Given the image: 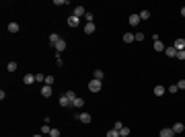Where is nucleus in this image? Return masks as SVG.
Returning <instances> with one entry per match:
<instances>
[{
    "label": "nucleus",
    "mask_w": 185,
    "mask_h": 137,
    "mask_svg": "<svg viewBox=\"0 0 185 137\" xmlns=\"http://www.w3.org/2000/svg\"><path fill=\"white\" fill-rule=\"evenodd\" d=\"M45 84H47V86H54V76H45Z\"/></svg>",
    "instance_id": "32"
},
{
    "label": "nucleus",
    "mask_w": 185,
    "mask_h": 137,
    "mask_svg": "<svg viewBox=\"0 0 185 137\" xmlns=\"http://www.w3.org/2000/svg\"><path fill=\"white\" fill-rule=\"evenodd\" d=\"M50 137H60V129H52V131H50Z\"/></svg>",
    "instance_id": "31"
},
{
    "label": "nucleus",
    "mask_w": 185,
    "mask_h": 137,
    "mask_svg": "<svg viewBox=\"0 0 185 137\" xmlns=\"http://www.w3.org/2000/svg\"><path fill=\"white\" fill-rule=\"evenodd\" d=\"M18 31H21L18 23H10V25H8V33H18Z\"/></svg>",
    "instance_id": "20"
},
{
    "label": "nucleus",
    "mask_w": 185,
    "mask_h": 137,
    "mask_svg": "<svg viewBox=\"0 0 185 137\" xmlns=\"http://www.w3.org/2000/svg\"><path fill=\"white\" fill-rule=\"evenodd\" d=\"M119 137H130V127H124V129L119 131Z\"/></svg>",
    "instance_id": "24"
},
{
    "label": "nucleus",
    "mask_w": 185,
    "mask_h": 137,
    "mask_svg": "<svg viewBox=\"0 0 185 137\" xmlns=\"http://www.w3.org/2000/svg\"><path fill=\"white\" fill-rule=\"evenodd\" d=\"M101 88H103V82H101V80H95V78H92L91 82H89V90H91V92H99Z\"/></svg>",
    "instance_id": "1"
},
{
    "label": "nucleus",
    "mask_w": 185,
    "mask_h": 137,
    "mask_svg": "<svg viewBox=\"0 0 185 137\" xmlns=\"http://www.w3.org/2000/svg\"><path fill=\"white\" fill-rule=\"evenodd\" d=\"M177 86H179V90H185V80H179Z\"/></svg>",
    "instance_id": "36"
},
{
    "label": "nucleus",
    "mask_w": 185,
    "mask_h": 137,
    "mask_svg": "<svg viewBox=\"0 0 185 137\" xmlns=\"http://www.w3.org/2000/svg\"><path fill=\"white\" fill-rule=\"evenodd\" d=\"M54 49H56L58 53H62L64 49H66V41H64V39H60V41H58V43L54 45Z\"/></svg>",
    "instance_id": "7"
},
{
    "label": "nucleus",
    "mask_w": 185,
    "mask_h": 137,
    "mask_svg": "<svg viewBox=\"0 0 185 137\" xmlns=\"http://www.w3.org/2000/svg\"><path fill=\"white\" fill-rule=\"evenodd\" d=\"M181 17L185 18V6H183V8H181Z\"/></svg>",
    "instance_id": "38"
},
{
    "label": "nucleus",
    "mask_w": 185,
    "mask_h": 137,
    "mask_svg": "<svg viewBox=\"0 0 185 137\" xmlns=\"http://www.w3.org/2000/svg\"><path fill=\"white\" fill-rule=\"evenodd\" d=\"M76 117H78V121H80V123H91V113H78V115H76Z\"/></svg>",
    "instance_id": "4"
},
{
    "label": "nucleus",
    "mask_w": 185,
    "mask_h": 137,
    "mask_svg": "<svg viewBox=\"0 0 185 137\" xmlns=\"http://www.w3.org/2000/svg\"><path fill=\"white\" fill-rule=\"evenodd\" d=\"M64 94H66V96H68V98H70V100L74 103V98H76V94H74V90H68V92H64Z\"/></svg>",
    "instance_id": "28"
},
{
    "label": "nucleus",
    "mask_w": 185,
    "mask_h": 137,
    "mask_svg": "<svg viewBox=\"0 0 185 137\" xmlns=\"http://www.w3.org/2000/svg\"><path fill=\"white\" fill-rule=\"evenodd\" d=\"M84 18H87V23H92V18H95V17H92V12H87Z\"/></svg>",
    "instance_id": "33"
},
{
    "label": "nucleus",
    "mask_w": 185,
    "mask_h": 137,
    "mask_svg": "<svg viewBox=\"0 0 185 137\" xmlns=\"http://www.w3.org/2000/svg\"><path fill=\"white\" fill-rule=\"evenodd\" d=\"M68 25H70V27H78V25H80V18L70 15V17H68Z\"/></svg>",
    "instance_id": "12"
},
{
    "label": "nucleus",
    "mask_w": 185,
    "mask_h": 137,
    "mask_svg": "<svg viewBox=\"0 0 185 137\" xmlns=\"http://www.w3.org/2000/svg\"><path fill=\"white\" fill-rule=\"evenodd\" d=\"M92 78H95V80H101V82H103V78H105L103 70H95V72H92Z\"/></svg>",
    "instance_id": "15"
},
{
    "label": "nucleus",
    "mask_w": 185,
    "mask_h": 137,
    "mask_svg": "<svg viewBox=\"0 0 185 137\" xmlns=\"http://www.w3.org/2000/svg\"><path fill=\"white\" fill-rule=\"evenodd\" d=\"M33 137H41V135H33Z\"/></svg>",
    "instance_id": "39"
},
{
    "label": "nucleus",
    "mask_w": 185,
    "mask_h": 137,
    "mask_svg": "<svg viewBox=\"0 0 185 137\" xmlns=\"http://www.w3.org/2000/svg\"><path fill=\"white\" fill-rule=\"evenodd\" d=\"M165 53H166V55H169V57H177V49H175L173 45H169V47H166V49H165Z\"/></svg>",
    "instance_id": "16"
},
{
    "label": "nucleus",
    "mask_w": 185,
    "mask_h": 137,
    "mask_svg": "<svg viewBox=\"0 0 185 137\" xmlns=\"http://www.w3.org/2000/svg\"><path fill=\"white\" fill-rule=\"evenodd\" d=\"M169 92H171V94H175V92H179V86H177V84L169 86Z\"/></svg>",
    "instance_id": "30"
},
{
    "label": "nucleus",
    "mask_w": 185,
    "mask_h": 137,
    "mask_svg": "<svg viewBox=\"0 0 185 137\" xmlns=\"http://www.w3.org/2000/svg\"><path fill=\"white\" fill-rule=\"evenodd\" d=\"M72 15L74 17H84V15H87V8H84V6H74V10H72Z\"/></svg>",
    "instance_id": "3"
},
{
    "label": "nucleus",
    "mask_w": 185,
    "mask_h": 137,
    "mask_svg": "<svg viewBox=\"0 0 185 137\" xmlns=\"http://www.w3.org/2000/svg\"><path fill=\"white\" fill-rule=\"evenodd\" d=\"M52 92H54V88H52V86H47V84L41 86V96H43V98H50V96H52Z\"/></svg>",
    "instance_id": "2"
},
{
    "label": "nucleus",
    "mask_w": 185,
    "mask_h": 137,
    "mask_svg": "<svg viewBox=\"0 0 185 137\" xmlns=\"http://www.w3.org/2000/svg\"><path fill=\"white\" fill-rule=\"evenodd\" d=\"M82 104H84V100H82L80 96H76V98H74V103H72V106H74V108H80Z\"/></svg>",
    "instance_id": "22"
},
{
    "label": "nucleus",
    "mask_w": 185,
    "mask_h": 137,
    "mask_svg": "<svg viewBox=\"0 0 185 137\" xmlns=\"http://www.w3.org/2000/svg\"><path fill=\"white\" fill-rule=\"evenodd\" d=\"M113 129H115V131H121V129H124V125H121V121H115V125H113Z\"/></svg>",
    "instance_id": "29"
},
{
    "label": "nucleus",
    "mask_w": 185,
    "mask_h": 137,
    "mask_svg": "<svg viewBox=\"0 0 185 137\" xmlns=\"http://www.w3.org/2000/svg\"><path fill=\"white\" fill-rule=\"evenodd\" d=\"M60 106H72V100H70L66 94H62V96H60Z\"/></svg>",
    "instance_id": "9"
},
{
    "label": "nucleus",
    "mask_w": 185,
    "mask_h": 137,
    "mask_svg": "<svg viewBox=\"0 0 185 137\" xmlns=\"http://www.w3.org/2000/svg\"><path fill=\"white\" fill-rule=\"evenodd\" d=\"M177 59H185V51H177Z\"/></svg>",
    "instance_id": "37"
},
{
    "label": "nucleus",
    "mask_w": 185,
    "mask_h": 137,
    "mask_svg": "<svg viewBox=\"0 0 185 137\" xmlns=\"http://www.w3.org/2000/svg\"><path fill=\"white\" fill-rule=\"evenodd\" d=\"M128 23L132 25V27H136V25H140V15H130Z\"/></svg>",
    "instance_id": "10"
},
{
    "label": "nucleus",
    "mask_w": 185,
    "mask_h": 137,
    "mask_svg": "<svg viewBox=\"0 0 185 137\" xmlns=\"http://www.w3.org/2000/svg\"><path fill=\"white\" fill-rule=\"evenodd\" d=\"M105 137H119V131L111 129V131H107V135H105Z\"/></svg>",
    "instance_id": "26"
},
{
    "label": "nucleus",
    "mask_w": 185,
    "mask_h": 137,
    "mask_svg": "<svg viewBox=\"0 0 185 137\" xmlns=\"http://www.w3.org/2000/svg\"><path fill=\"white\" fill-rule=\"evenodd\" d=\"M35 82H43L45 84V76L43 74H35Z\"/></svg>",
    "instance_id": "27"
},
{
    "label": "nucleus",
    "mask_w": 185,
    "mask_h": 137,
    "mask_svg": "<svg viewBox=\"0 0 185 137\" xmlns=\"http://www.w3.org/2000/svg\"><path fill=\"white\" fill-rule=\"evenodd\" d=\"M165 92H166V88H165V86H161V84H158V86H154V96H163Z\"/></svg>",
    "instance_id": "14"
},
{
    "label": "nucleus",
    "mask_w": 185,
    "mask_h": 137,
    "mask_svg": "<svg viewBox=\"0 0 185 137\" xmlns=\"http://www.w3.org/2000/svg\"><path fill=\"white\" fill-rule=\"evenodd\" d=\"M173 47H175L177 51H185V39H177V41L173 43Z\"/></svg>",
    "instance_id": "6"
},
{
    "label": "nucleus",
    "mask_w": 185,
    "mask_h": 137,
    "mask_svg": "<svg viewBox=\"0 0 185 137\" xmlns=\"http://www.w3.org/2000/svg\"><path fill=\"white\" fill-rule=\"evenodd\" d=\"M171 129H173V131H175V135H177V133H183V131H185V125H183V123H175Z\"/></svg>",
    "instance_id": "11"
},
{
    "label": "nucleus",
    "mask_w": 185,
    "mask_h": 137,
    "mask_svg": "<svg viewBox=\"0 0 185 137\" xmlns=\"http://www.w3.org/2000/svg\"><path fill=\"white\" fill-rule=\"evenodd\" d=\"M148 18H150V12L148 10H142L140 12V21H148Z\"/></svg>",
    "instance_id": "23"
},
{
    "label": "nucleus",
    "mask_w": 185,
    "mask_h": 137,
    "mask_svg": "<svg viewBox=\"0 0 185 137\" xmlns=\"http://www.w3.org/2000/svg\"><path fill=\"white\" fill-rule=\"evenodd\" d=\"M146 37H144V33H136V41H144Z\"/></svg>",
    "instance_id": "35"
},
{
    "label": "nucleus",
    "mask_w": 185,
    "mask_h": 137,
    "mask_svg": "<svg viewBox=\"0 0 185 137\" xmlns=\"http://www.w3.org/2000/svg\"><path fill=\"white\" fill-rule=\"evenodd\" d=\"M23 82H25L27 86L35 84V74H25V76H23Z\"/></svg>",
    "instance_id": "5"
},
{
    "label": "nucleus",
    "mask_w": 185,
    "mask_h": 137,
    "mask_svg": "<svg viewBox=\"0 0 185 137\" xmlns=\"http://www.w3.org/2000/svg\"><path fill=\"white\" fill-rule=\"evenodd\" d=\"M60 39H62V37H60V35H58V33H52V35H50V45L54 47V45H56V43H58V41H60Z\"/></svg>",
    "instance_id": "19"
},
{
    "label": "nucleus",
    "mask_w": 185,
    "mask_h": 137,
    "mask_svg": "<svg viewBox=\"0 0 185 137\" xmlns=\"http://www.w3.org/2000/svg\"><path fill=\"white\" fill-rule=\"evenodd\" d=\"M62 4H68L66 0H54V6H62Z\"/></svg>",
    "instance_id": "34"
},
{
    "label": "nucleus",
    "mask_w": 185,
    "mask_h": 137,
    "mask_svg": "<svg viewBox=\"0 0 185 137\" xmlns=\"http://www.w3.org/2000/svg\"><path fill=\"white\" fill-rule=\"evenodd\" d=\"M134 41H136L134 33H124V43H134Z\"/></svg>",
    "instance_id": "13"
},
{
    "label": "nucleus",
    "mask_w": 185,
    "mask_h": 137,
    "mask_svg": "<svg viewBox=\"0 0 185 137\" xmlns=\"http://www.w3.org/2000/svg\"><path fill=\"white\" fill-rule=\"evenodd\" d=\"M161 137H175V131L173 129H169V127H165V129H161V133H158Z\"/></svg>",
    "instance_id": "8"
},
{
    "label": "nucleus",
    "mask_w": 185,
    "mask_h": 137,
    "mask_svg": "<svg viewBox=\"0 0 185 137\" xmlns=\"http://www.w3.org/2000/svg\"><path fill=\"white\" fill-rule=\"evenodd\" d=\"M50 131H52L50 123H43V127H41V135H50Z\"/></svg>",
    "instance_id": "21"
},
{
    "label": "nucleus",
    "mask_w": 185,
    "mask_h": 137,
    "mask_svg": "<svg viewBox=\"0 0 185 137\" xmlns=\"http://www.w3.org/2000/svg\"><path fill=\"white\" fill-rule=\"evenodd\" d=\"M166 47H165V43L158 39V41H154V51H165Z\"/></svg>",
    "instance_id": "17"
},
{
    "label": "nucleus",
    "mask_w": 185,
    "mask_h": 137,
    "mask_svg": "<svg viewBox=\"0 0 185 137\" xmlns=\"http://www.w3.org/2000/svg\"><path fill=\"white\" fill-rule=\"evenodd\" d=\"M84 33H87V35L95 33V23H87V25H84Z\"/></svg>",
    "instance_id": "18"
},
{
    "label": "nucleus",
    "mask_w": 185,
    "mask_h": 137,
    "mask_svg": "<svg viewBox=\"0 0 185 137\" xmlns=\"http://www.w3.org/2000/svg\"><path fill=\"white\" fill-rule=\"evenodd\" d=\"M6 70H8V72H17V62H10V64L6 66Z\"/></svg>",
    "instance_id": "25"
}]
</instances>
